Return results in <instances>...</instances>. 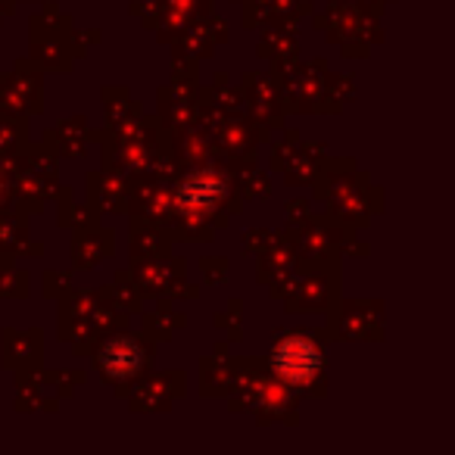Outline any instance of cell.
<instances>
[{
  "mask_svg": "<svg viewBox=\"0 0 455 455\" xmlns=\"http://www.w3.org/2000/svg\"><path fill=\"white\" fill-rule=\"evenodd\" d=\"M97 362H100V371L103 374H109V378L122 380V378H128V374L138 371L140 362H144V353H140V347L134 340L116 337V340H109L107 347L100 349Z\"/></svg>",
  "mask_w": 455,
  "mask_h": 455,
  "instance_id": "obj_2",
  "label": "cell"
},
{
  "mask_svg": "<svg viewBox=\"0 0 455 455\" xmlns=\"http://www.w3.org/2000/svg\"><path fill=\"white\" fill-rule=\"evenodd\" d=\"M272 365L278 378L287 380L291 387H309L315 380L318 368H322V353L306 337H287L275 347Z\"/></svg>",
  "mask_w": 455,
  "mask_h": 455,
  "instance_id": "obj_1",
  "label": "cell"
}]
</instances>
